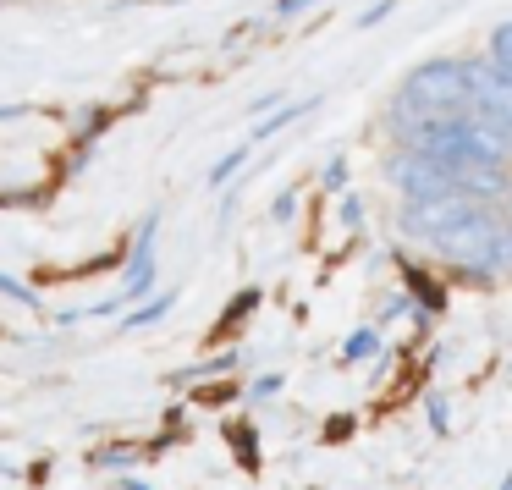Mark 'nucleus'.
I'll use <instances>...</instances> for the list:
<instances>
[{
    "instance_id": "15",
    "label": "nucleus",
    "mask_w": 512,
    "mask_h": 490,
    "mask_svg": "<svg viewBox=\"0 0 512 490\" xmlns=\"http://www.w3.org/2000/svg\"><path fill=\"white\" fill-rule=\"evenodd\" d=\"M386 12H391V0H375V6H369V12H364V17H358V23H364V28H375V23H380V17H386Z\"/></svg>"
},
{
    "instance_id": "10",
    "label": "nucleus",
    "mask_w": 512,
    "mask_h": 490,
    "mask_svg": "<svg viewBox=\"0 0 512 490\" xmlns=\"http://www.w3.org/2000/svg\"><path fill=\"white\" fill-rule=\"evenodd\" d=\"M369 353H380V336L369 331V325H364V331H353V336L342 342V358H347V364H364Z\"/></svg>"
},
{
    "instance_id": "12",
    "label": "nucleus",
    "mask_w": 512,
    "mask_h": 490,
    "mask_svg": "<svg viewBox=\"0 0 512 490\" xmlns=\"http://www.w3.org/2000/svg\"><path fill=\"white\" fill-rule=\"evenodd\" d=\"M254 309H259V292H254V287H248V292H237V298L226 303V325L248 320V314H254Z\"/></svg>"
},
{
    "instance_id": "1",
    "label": "nucleus",
    "mask_w": 512,
    "mask_h": 490,
    "mask_svg": "<svg viewBox=\"0 0 512 490\" xmlns=\"http://www.w3.org/2000/svg\"><path fill=\"white\" fill-rule=\"evenodd\" d=\"M452 116H468V61L463 56H441L424 61L402 78L397 100H391V122L402 133L424 122H452Z\"/></svg>"
},
{
    "instance_id": "7",
    "label": "nucleus",
    "mask_w": 512,
    "mask_h": 490,
    "mask_svg": "<svg viewBox=\"0 0 512 490\" xmlns=\"http://www.w3.org/2000/svg\"><path fill=\"white\" fill-rule=\"evenodd\" d=\"M485 61H490L496 72H507V78H512V17L490 28V50H485Z\"/></svg>"
},
{
    "instance_id": "18",
    "label": "nucleus",
    "mask_w": 512,
    "mask_h": 490,
    "mask_svg": "<svg viewBox=\"0 0 512 490\" xmlns=\"http://www.w3.org/2000/svg\"><path fill=\"white\" fill-rule=\"evenodd\" d=\"M303 6H309V0H276V12H281V17H292V12H303Z\"/></svg>"
},
{
    "instance_id": "6",
    "label": "nucleus",
    "mask_w": 512,
    "mask_h": 490,
    "mask_svg": "<svg viewBox=\"0 0 512 490\" xmlns=\"http://www.w3.org/2000/svg\"><path fill=\"white\" fill-rule=\"evenodd\" d=\"M171 303H177V292H155V298H149V303H138V314H127V320H122V331H144V325H160V320H166V314H171Z\"/></svg>"
},
{
    "instance_id": "14",
    "label": "nucleus",
    "mask_w": 512,
    "mask_h": 490,
    "mask_svg": "<svg viewBox=\"0 0 512 490\" xmlns=\"http://www.w3.org/2000/svg\"><path fill=\"white\" fill-rule=\"evenodd\" d=\"M276 391H281V375H259V380H254V397H259V402L276 397Z\"/></svg>"
},
{
    "instance_id": "17",
    "label": "nucleus",
    "mask_w": 512,
    "mask_h": 490,
    "mask_svg": "<svg viewBox=\"0 0 512 490\" xmlns=\"http://www.w3.org/2000/svg\"><path fill=\"white\" fill-rule=\"evenodd\" d=\"M358 215H364V204H358V199H347V204H342V221H347V226H358Z\"/></svg>"
},
{
    "instance_id": "16",
    "label": "nucleus",
    "mask_w": 512,
    "mask_h": 490,
    "mask_svg": "<svg viewBox=\"0 0 512 490\" xmlns=\"http://www.w3.org/2000/svg\"><path fill=\"white\" fill-rule=\"evenodd\" d=\"M292 210H298V193H281V199H276V221H292Z\"/></svg>"
},
{
    "instance_id": "8",
    "label": "nucleus",
    "mask_w": 512,
    "mask_h": 490,
    "mask_svg": "<svg viewBox=\"0 0 512 490\" xmlns=\"http://www.w3.org/2000/svg\"><path fill=\"white\" fill-rule=\"evenodd\" d=\"M248 149H254V144H237L232 155H221V160H215V166H210V188H226V182H232L237 171L248 166Z\"/></svg>"
},
{
    "instance_id": "4",
    "label": "nucleus",
    "mask_w": 512,
    "mask_h": 490,
    "mask_svg": "<svg viewBox=\"0 0 512 490\" xmlns=\"http://www.w3.org/2000/svg\"><path fill=\"white\" fill-rule=\"evenodd\" d=\"M391 188L402 193V204H419V199H441V193H457L452 188V171L435 166L430 155H413V149H402L397 160L386 166Z\"/></svg>"
},
{
    "instance_id": "2",
    "label": "nucleus",
    "mask_w": 512,
    "mask_h": 490,
    "mask_svg": "<svg viewBox=\"0 0 512 490\" xmlns=\"http://www.w3.org/2000/svg\"><path fill=\"white\" fill-rule=\"evenodd\" d=\"M479 210H485V204L463 199V193L419 199V204H402V232H408V237H419V243H441L446 232H457L463 221H474Z\"/></svg>"
},
{
    "instance_id": "9",
    "label": "nucleus",
    "mask_w": 512,
    "mask_h": 490,
    "mask_svg": "<svg viewBox=\"0 0 512 490\" xmlns=\"http://www.w3.org/2000/svg\"><path fill=\"white\" fill-rule=\"evenodd\" d=\"M303 111H314V100H298V105H287V111H276V116H265V122L254 127V138H248V144H259V138H270V133H281V127L287 122H298Z\"/></svg>"
},
{
    "instance_id": "5",
    "label": "nucleus",
    "mask_w": 512,
    "mask_h": 490,
    "mask_svg": "<svg viewBox=\"0 0 512 490\" xmlns=\"http://www.w3.org/2000/svg\"><path fill=\"white\" fill-rule=\"evenodd\" d=\"M155 215L144 221V232H138V243H133V254H127V281H122V298L116 303H133V298H144L149 287H155Z\"/></svg>"
},
{
    "instance_id": "19",
    "label": "nucleus",
    "mask_w": 512,
    "mask_h": 490,
    "mask_svg": "<svg viewBox=\"0 0 512 490\" xmlns=\"http://www.w3.org/2000/svg\"><path fill=\"white\" fill-rule=\"evenodd\" d=\"M116 490H149V485H144V479H122Z\"/></svg>"
},
{
    "instance_id": "11",
    "label": "nucleus",
    "mask_w": 512,
    "mask_h": 490,
    "mask_svg": "<svg viewBox=\"0 0 512 490\" xmlns=\"http://www.w3.org/2000/svg\"><path fill=\"white\" fill-rule=\"evenodd\" d=\"M0 298H12V303H23V309H34V314H39V292L28 287V281L6 276V270H0Z\"/></svg>"
},
{
    "instance_id": "13",
    "label": "nucleus",
    "mask_w": 512,
    "mask_h": 490,
    "mask_svg": "<svg viewBox=\"0 0 512 490\" xmlns=\"http://www.w3.org/2000/svg\"><path fill=\"white\" fill-rule=\"evenodd\" d=\"M325 188H347V160H331V166H325Z\"/></svg>"
},
{
    "instance_id": "3",
    "label": "nucleus",
    "mask_w": 512,
    "mask_h": 490,
    "mask_svg": "<svg viewBox=\"0 0 512 490\" xmlns=\"http://www.w3.org/2000/svg\"><path fill=\"white\" fill-rule=\"evenodd\" d=\"M468 111L485 116V122H496L501 133H512V78L496 72L485 56L468 61Z\"/></svg>"
}]
</instances>
